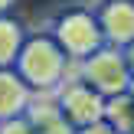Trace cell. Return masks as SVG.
<instances>
[{
	"label": "cell",
	"mask_w": 134,
	"mask_h": 134,
	"mask_svg": "<svg viewBox=\"0 0 134 134\" xmlns=\"http://www.w3.org/2000/svg\"><path fill=\"white\" fill-rule=\"evenodd\" d=\"M0 134H33V128H30V121H26V115L20 111V115L0 118Z\"/></svg>",
	"instance_id": "obj_10"
},
{
	"label": "cell",
	"mask_w": 134,
	"mask_h": 134,
	"mask_svg": "<svg viewBox=\"0 0 134 134\" xmlns=\"http://www.w3.org/2000/svg\"><path fill=\"white\" fill-rule=\"evenodd\" d=\"M102 118H105L118 134H134V98H131V92L108 95V98H105Z\"/></svg>",
	"instance_id": "obj_8"
},
{
	"label": "cell",
	"mask_w": 134,
	"mask_h": 134,
	"mask_svg": "<svg viewBox=\"0 0 134 134\" xmlns=\"http://www.w3.org/2000/svg\"><path fill=\"white\" fill-rule=\"evenodd\" d=\"M46 33L62 46V52L72 62H82L88 52H95L105 43L92 7H65V10L52 13L49 23H46Z\"/></svg>",
	"instance_id": "obj_2"
},
{
	"label": "cell",
	"mask_w": 134,
	"mask_h": 134,
	"mask_svg": "<svg viewBox=\"0 0 134 134\" xmlns=\"http://www.w3.org/2000/svg\"><path fill=\"white\" fill-rule=\"evenodd\" d=\"M128 92H131V98H134V75H131V85H128Z\"/></svg>",
	"instance_id": "obj_14"
},
{
	"label": "cell",
	"mask_w": 134,
	"mask_h": 134,
	"mask_svg": "<svg viewBox=\"0 0 134 134\" xmlns=\"http://www.w3.org/2000/svg\"><path fill=\"white\" fill-rule=\"evenodd\" d=\"M75 134H118V131L102 118V121H92V124H85V128H75Z\"/></svg>",
	"instance_id": "obj_11"
},
{
	"label": "cell",
	"mask_w": 134,
	"mask_h": 134,
	"mask_svg": "<svg viewBox=\"0 0 134 134\" xmlns=\"http://www.w3.org/2000/svg\"><path fill=\"white\" fill-rule=\"evenodd\" d=\"M16 10V0H0V13H13Z\"/></svg>",
	"instance_id": "obj_13"
},
{
	"label": "cell",
	"mask_w": 134,
	"mask_h": 134,
	"mask_svg": "<svg viewBox=\"0 0 134 134\" xmlns=\"http://www.w3.org/2000/svg\"><path fill=\"white\" fill-rule=\"evenodd\" d=\"M13 69L30 85V92H56L72 75L75 62L62 52V46L46 30H33V33H23V43L16 49Z\"/></svg>",
	"instance_id": "obj_1"
},
{
	"label": "cell",
	"mask_w": 134,
	"mask_h": 134,
	"mask_svg": "<svg viewBox=\"0 0 134 134\" xmlns=\"http://www.w3.org/2000/svg\"><path fill=\"white\" fill-rule=\"evenodd\" d=\"M23 115L30 121L33 134H75V128L69 124V118L56 105V95L52 92H33L26 108H23Z\"/></svg>",
	"instance_id": "obj_6"
},
{
	"label": "cell",
	"mask_w": 134,
	"mask_h": 134,
	"mask_svg": "<svg viewBox=\"0 0 134 134\" xmlns=\"http://www.w3.org/2000/svg\"><path fill=\"white\" fill-rule=\"evenodd\" d=\"M92 10L108 46H128L134 39V0H98Z\"/></svg>",
	"instance_id": "obj_5"
},
{
	"label": "cell",
	"mask_w": 134,
	"mask_h": 134,
	"mask_svg": "<svg viewBox=\"0 0 134 134\" xmlns=\"http://www.w3.org/2000/svg\"><path fill=\"white\" fill-rule=\"evenodd\" d=\"M52 95H56V105L62 108V115L69 118L72 128H85V124H92V121H102L105 95H98L92 85H85L75 72H72Z\"/></svg>",
	"instance_id": "obj_4"
},
{
	"label": "cell",
	"mask_w": 134,
	"mask_h": 134,
	"mask_svg": "<svg viewBox=\"0 0 134 134\" xmlns=\"http://www.w3.org/2000/svg\"><path fill=\"white\" fill-rule=\"evenodd\" d=\"M121 52H124V62H128V69H131V75H134V39L128 46H121Z\"/></svg>",
	"instance_id": "obj_12"
},
{
	"label": "cell",
	"mask_w": 134,
	"mask_h": 134,
	"mask_svg": "<svg viewBox=\"0 0 134 134\" xmlns=\"http://www.w3.org/2000/svg\"><path fill=\"white\" fill-rule=\"evenodd\" d=\"M72 72H75L85 85H92L98 95H105V98L118 95V92H128V85H131V69H128V62H124L121 46H108V43H102L95 52H88L82 62H75Z\"/></svg>",
	"instance_id": "obj_3"
},
{
	"label": "cell",
	"mask_w": 134,
	"mask_h": 134,
	"mask_svg": "<svg viewBox=\"0 0 134 134\" xmlns=\"http://www.w3.org/2000/svg\"><path fill=\"white\" fill-rule=\"evenodd\" d=\"M30 85L16 75L13 65H0V118H10V115H20L30 102Z\"/></svg>",
	"instance_id": "obj_7"
},
{
	"label": "cell",
	"mask_w": 134,
	"mask_h": 134,
	"mask_svg": "<svg viewBox=\"0 0 134 134\" xmlns=\"http://www.w3.org/2000/svg\"><path fill=\"white\" fill-rule=\"evenodd\" d=\"M23 23L13 13H0V65H13L16 49L23 43Z\"/></svg>",
	"instance_id": "obj_9"
}]
</instances>
